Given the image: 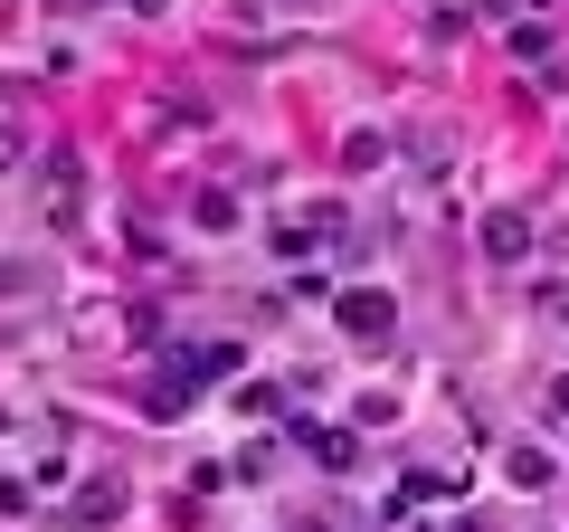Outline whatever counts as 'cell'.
<instances>
[{"label":"cell","instance_id":"8992f818","mask_svg":"<svg viewBox=\"0 0 569 532\" xmlns=\"http://www.w3.org/2000/svg\"><path fill=\"white\" fill-rule=\"evenodd\" d=\"M550 418H569V381H550Z\"/></svg>","mask_w":569,"mask_h":532},{"label":"cell","instance_id":"5b68a950","mask_svg":"<svg viewBox=\"0 0 569 532\" xmlns=\"http://www.w3.org/2000/svg\"><path fill=\"white\" fill-rule=\"evenodd\" d=\"M77 513H86V523H104V513H123V485H114V475H104V485H86V494H77Z\"/></svg>","mask_w":569,"mask_h":532},{"label":"cell","instance_id":"7a4b0ae2","mask_svg":"<svg viewBox=\"0 0 569 532\" xmlns=\"http://www.w3.org/2000/svg\"><path fill=\"white\" fill-rule=\"evenodd\" d=\"M522 247H531V219H522V209H485V257L512 266Z\"/></svg>","mask_w":569,"mask_h":532},{"label":"cell","instance_id":"52a82bcc","mask_svg":"<svg viewBox=\"0 0 569 532\" xmlns=\"http://www.w3.org/2000/svg\"><path fill=\"white\" fill-rule=\"evenodd\" d=\"M142 10H162V0H142Z\"/></svg>","mask_w":569,"mask_h":532},{"label":"cell","instance_id":"277c9868","mask_svg":"<svg viewBox=\"0 0 569 532\" xmlns=\"http://www.w3.org/2000/svg\"><path fill=\"white\" fill-rule=\"evenodd\" d=\"M503 475H512V485H550V456H541V447H512Z\"/></svg>","mask_w":569,"mask_h":532},{"label":"cell","instance_id":"3957f363","mask_svg":"<svg viewBox=\"0 0 569 532\" xmlns=\"http://www.w3.org/2000/svg\"><path fill=\"white\" fill-rule=\"evenodd\" d=\"M305 447H313V466H323V475L361 466V437H351V428H305Z\"/></svg>","mask_w":569,"mask_h":532},{"label":"cell","instance_id":"6da1fadb","mask_svg":"<svg viewBox=\"0 0 569 532\" xmlns=\"http://www.w3.org/2000/svg\"><path fill=\"white\" fill-rule=\"evenodd\" d=\"M332 314H342V333H361V343H380V333L399 324V305H389L380 286H351V295H342V305H332Z\"/></svg>","mask_w":569,"mask_h":532}]
</instances>
